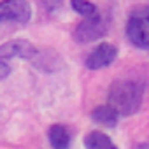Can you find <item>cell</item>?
I'll use <instances>...</instances> for the list:
<instances>
[{
	"instance_id": "cell-1",
	"label": "cell",
	"mask_w": 149,
	"mask_h": 149,
	"mask_svg": "<svg viewBox=\"0 0 149 149\" xmlns=\"http://www.w3.org/2000/svg\"><path fill=\"white\" fill-rule=\"evenodd\" d=\"M142 102V90L132 81H118L109 90V105L121 116L133 114Z\"/></svg>"
},
{
	"instance_id": "cell-2",
	"label": "cell",
	"mask_w": 149,
	"mask_h": 149,
	"mask_svg": "<svg viewBox=\"0 0 149 149\" xmlns=\"http://www.w3.org/2000/svg\"><path fill=\"white\" fill-rule=\"evenodd\" d=\"M40 54V51L25 39H14L9 42H4L0 46V79H7L13 70L11 63L18 58L23 60H35Z\"/></svg>"
},
{
	"instance_id": "cell-3",
	"label": "cell",
	"mask_w": 149,
	"mask_h": 149,
	"mask_svg": "<svg viewBox=\"0 0 149 149\" xmlns=\"http://www.w3.org/2000/svg\"><path fill=\"white\" fill-rule=\"evenodd\" d=\"M126 35L133 46L149 49V6L132 11L126 23Z\"/></svg>"
},
{
	"instance_id": "cell-4",
	"label": "cell",
	"mask_w": 149,
	"mask_h": 149,
	"mask_svg": "<svg viewBox=\"0 0 149 149\" xmlns=\"http://www.w3.org/2000/svg\"><path fill=\"white\" fill-rule=\"evenodd\" d=\"M32 7L28 0H2L0 2V23H28Z\"/></svg>"
},
{
	"instance_id": "cell-5",
	"label": "cell",
	"mask_w": 149,
	"mask_h": 149,
	"mask_svg": "<svg viewBox=\"0 0 149 149\" xmlns=\"http://www.w3.org/2000/svg\"><path fill=\"white\" fill-rule=\"evenodd\" d=\"M107 32V23H104L102 16L95 14V16H90L86 18L83 23H79V26L74 32V37H76L77 42H91V40H97L100 37H104Z\"/></svg>"
},
{
	"instance_id": "cell-6",
	"label": "cell",
	"mask_w": 149,
	"mask_h": 149,
	"mask_svg": "<svg viewBox=\"0 0 149 149\" xmlns=\"http://www.w3.org/2000/svg\"><path fill=\"white\" fill-rule=\"evenodd\" d=\"M116 54H118V49H116L112 44L104 42V44H100L98 47H95V49L88 54V58H86V67H88L90 70H98V68L109 67V65L114 61Z\"/></svg>"
},
{
	"instance_id": "cell-7",
	"label": "cell",
	"mask_w": 149,
	"mask_h": 149,
	"mask_svg": "<svg viewBox=\"0 0 149 149\" xmlns=\"http://www.w3.org/2000/svg\"><path fill=\"white\" fill-rule=\"evenodd\" d=\"M118 116H119V112L111 105H100L91 112V119L95 123H100L105 126H114L118 123Z\"/></svg>"
},
{
	"instance_id": "cell-8",
	"label": "cell",
	"mask_w": 149,
	"mask_h": 149,
	"mask_svg": "<svg viewBox=\"0 0 149 149\" xmlns=\"http://www.w3.org/2000/svg\"><path fill=\"white\" fill-rule=\"evenodd\" d=\"M49 142H51V146L53 147H56V149H63V147H67L68 144H70V133H68V130L65 128V126H61V125H53L51 128H49Z\"/></svg>"
},
{
	"instance_id": "cell-9",
	"label": "cell",
	"mask_w": 149,
	"mask_h": 149,
	"mask_svg": "<svg viewBox=\"0 0 149 149\" xmlns=\"http://www.w3.org/2000/svg\"><path fill=\"white\" fill-rule=\"evenodd\" d=\"M84 146L90 149H105V147H112V140L100 132H91L84 139Z\"/></svg>"
},
{
	"instance_id": "cell-10",
	"label": "cell",
	"mask_w": 149,
	"mask_h": 149,
	"mask_svg": "<svg viewBox=\"0 0 149 149\" xmlns=\"http://www.w3.org/2000/svg\"><path fill=\"white\" fill-rule=\"evenodd\" d=\"M70 6L77 14H81L84 18H90V16L97 14V7L91 2H88V0H70Z\"/></svg>"
},
{
	"instance_id": "cell-11",
	"label": "cell",
	"mask_w": 149,
	"mask_h": 149,
	"mask_svg": "<svg viewBox=\"0 0 149 149\" xmlns=\"http://www.w3.org/2000/svg\"><path fill=\"white\" fill-rule=\"evenodd\" d=\"M40 4L44 6L46 11H54L56 7H60L61 0H40Z\"/></svg>"
}]
</instances>
